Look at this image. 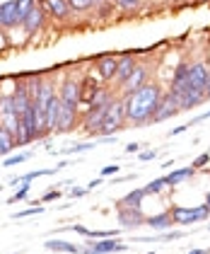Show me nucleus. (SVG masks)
Segmentation results:
<instances>
[{"instance_id": "nucleus-1", "label": "nucleus", "mask_w": 210, "mask_h": 254, "mask_svg": "<svg viewBox=\"0 0 210 254\" xmlns=\"http://www.w3.org/2000/svg\"><path fill=\"white\" fill-rule=\"evenodd\" d=\"M126 99V117L128 124L133 126H145V124H153V117L157 112V104L162 99V87L157 82H145L138 92L128 95Z\"/></svg>"}, {"instance_id": "nucleus-2", "label": "nucleus", "mask_w": 210, "mask_h": 254, "mask_svg": "<svg viewBox=\"0 0 210 254\" xmlns=\"http://www.w3.org/2000/svg\"><path fill=\"white\" fill-rule=\"evenodd\" d=\"M128 124V117H126V99H114L106 109V117H104V124L99 128V136H116L118 131H123V126Z\"/></svg>"}, {"instance_id": "nucleus-3", "label": "nucleus", "mask_w": 210, "mask_h": 254, "mask_svg": "<svg viewBox=\"0 0 210 254\" xmlns=\"http://www.w3.org/2000/svg\"><path fill=\"white\" fill-rule=\"evenodd\" d=\"M172 213L174 225H193V223H201V220H208L210 218V206H172L169 208Z\"/></svg>"}, {"instance_id": "nucleus-4", "label": "nucleus", "mask_w": 210, "mask_h": 254, "mask_svg": "<svg viewBox=\"0 0 210 254\" xmlns=\"http://www.w3.org/2000/svg\"><path fill=\"white\" fill-rule=\"evenodd\" d=\"M128 245H123L118 237H102V240H90L80 254H114V252H126Z\"/></svg>"}, {"instance_id": "nucleus-5", "label": "nucleus", "mask_w": 210, "mask_h": 254, "mask_svg": "<svg viewBox=\"0 0 210 254\" xmlns=\"http://www.w3.org/2000/svg\"><path fill=\"white\" fill-rule=\"evenodd\" d=\"M179 112H181V107H179V97L174 95L172 90H167V92H162V99H159V104H157V112H155V117H153V124L167 121V119L176 117Z\"/></svg>"}, {"instance_id": "nucleus-6", "label": "nucleus", "mask_w": 210, "mask_h": 254, "mask_svg": "<svg viewBox=\"0 0 210 254\" xmlns=\"http://www.w3.org/2000/svg\"><path fill=\"white\" fill-rule=\"evenodd\" d=\"M58 97H60V102H63L65 109H77L80 102H82V85H80V80L68 78L63 85H60Z\"/></svg>"}, {"instance_id": "nucleus-7", "label": "nucleus", "mask_w": 210, "mask_h": 254, "mask_svg": "<svg viewBox=\"0 0 210 254\" xmlns=\"http://www.w3.org/2000/svg\"><path fill=\"white\" fill-rule=\"evenodd\" d=\"M95 68H97V75L109 82V80H116V70H118V56L114 54H99L95 56Z\"/></svg>"}, {"instance_id": "nucleus-8", "label": "nucleus", "mask_w": 210, "mask_h": 254, "mask_svg": "<svg viewBox=\"0 0 210 254\" xmlns=\"http://www.w3.org/2000/svg\"><path fill=\"white\" fill-rule=\"evenodd\" d=\"M148 73H150V70H148V63H138V65H135V70H133V75L121 85V95H123V97H128V95L138 92V90L148 82Z\"/></svg>"}, {"instance_id": "nucleus-9", "label": "nucleus", "mask_w": 210, "mask_h": 254, "mask_svg": "<svg viewBox=\"0 0 210 254\" xmlns=\"http://www.w3.org/2000/svg\"><path fill=\"white\" fill-rule=\"evenodd\" d=\"M116 218H118L121 230H135L145 225V215L140 208H116Z\"/></svg>"}, {"instance_id": "nucleus-10", "label": "nucleus", "mask_w": 210, "mask_h": 254, "mask_svg": "<svg viewBox=\"0 0 210 254\" xmlns=\"http://www.w3.org/2000/svg\"><path fill=\"white\" fill-rule=\"evenodd\" d=\"M44 22H46V10L39 5V0H37V5L29 10V15H27L24 22H22V27H24L27 37H34L37 32H41V29H44Z\"/></svg>"}, {"instance_id": "nucleus-11", "label": "nucleus", "mask_w": 210, "mask_h": 254, "mask_svg": "<svg viewBox=\"0 0 210 254\" xmlns=\"http://www.w3.org/2000/svg\"><path fill=\"white\" fill-rule=\"evenodd\" d=\"M60 114H63V102L60 97H53L46 107V114H44V131L46 133H56L58 124H60Z\"/></svg>"}, {"instance_id": "nucleus-12", "label": "nucleus", "mask_w": 210, "mask_h": 254, "mask_svg": "<svg viewBox=\"0 0 210 254\" xmlns=\"http://www.w3.org/2000/svg\"><path fill=\"white\" fill-rule=\"evenodd\" d=\"M208 78H210V70L206 63H193V65H189V87L191 90H198V92L206 95Z\"/></svg>"}, {"instance_id": "nucleus-13", "label": "nucleus", "mask_w": 210, "mask_h": 254, "mask_svg": "<svg viewBox=\"0 0 210 254\" xmlns=\"http://www.w3.org/2000/svg\"><path fill=\"white\" fill-rule=\"evenodd\" d=\"M0 15H2V27H7V29L22 24L19 0H2V2H0Z\"/></svg>"}, {"instance_id": "nucleus-14", "label": "nucleus", "mask_w": 210, "mask_h": 254, "mask_svg": "<svg viewBox=\"0 0 210 254\" xmlns=\"http://www.w3.org/2000/svg\"><path fill=\"white\" fill-rule=\"evenodd\" d=\"M39 5H41V7L46 10V15L53 17V20H68V17L73 15L68 0H39Z\"/></svg>"}, {"instance_id": "nucleus-15", "label": "nucleus", "mask_w": 210, "mask_h": 254, "mask_svg": "<svg viewBox=\"0 0 210 254\" xmlns=\"http://www.w3.org/2000/svg\"><path fill=\"white\" fill-rule=\"evenodd\" d=\"M172 90L176 97H181L186 90H191L189 87V63H179L176 65V70H174V75H172Z\"/></svg>"}, {"instance_id": "nucleus-16", "label": "nucleus", "mask_w": 210, "mask_h": 254, "mask_svg": "<svg viewBox=\"0 0 210 254\" xmlns=\"http://www.w3.org/2000/svg\"><path fill=\"white\" fill-rule=\"evenodd\" d=\"M63 167H68V162L63 160V162H58L56 167H51V170H32V172H27V175H19V177H12L10 179V184L17 189V184H29V182H34V179H39V177H49V175H56V172H60Z\"/></svg>"}, {"instance_id": "nucleus-17", "label": "nucleus", "mask_w": 210, "mask_h": 254, "mask_svg": "<svg viewBox=\"0 0 210 254\" xmlns=\"http://www.w3.org/2000/svg\"><path fill=\"white\" fill-rule=\"evenodd\" d=\"M135 65H138V61H135V54H123V56H118V70H116V82H118V85H123L126 80L133 75Z\"/></svg>"}, {"instance_id": "nucleus-18", "label": "nucleus", "mask_w": 210, "mask_h": 254, "mask_svg": "<svg viewBox=\"0 0 210 254\" xmlns=\"http://www.w3.org/2000/svg\"><path fill=\"white\" fill-rule=\"evenodd\" d=\"M145 225H148L150 230H157V233H167V230H172V225H174L172 213H169V211H162V213L148 215V218H145Z\"/></svg>"}, {"instance_id": "nucleus-19", "label": "nucleus", "mask_w": 210, "mask_h": 254, "mask_svg": "<svg viewBox=\"0 0 210 254\" xmlns=\"http://www.w3.org/2000/svg\"><path fill=\"white\" fill-rule=\"evenodd\" d=\"M44 247L49 252H63V254H80V250H82V247H77L73 242H65V240H58V237H49L44 242Z\"/></svg>"}, {"instance_id": "nucleus-20", "label": "nucleus", "mask_w": 210, "mask_h": 254, "mask_svg": "<svg viewBox=\"0 0 210 254\" xmlns=\"http://www.w3.org/2000/svg\"><path fill=\"white\" fill-rule=\"evenodd\" d=\"M206 102V95L203 92H198V90H186L181 97H179V107H181V112H189V109H196L198 104H203Z\"/></svg>"}, {"instance_id": "nucleus-21", "label": "nucleus", "mask_w": 210, "mask_h": 254, "mask_svg": "<svg viewBox=\"0 0 210 254\" xmlns=\"http://www.w3.org/2000/svg\"><path fill=\"white\" fill-rule=\"evenodd\" d=\"M145 196L148 194H145V189H143V187H140V189H133V191H128V194L116 203V208H140Z\"/></svg>"}, {"instance_id": "nucleus-22", "label": "nucleus", "mask_w": 210, "mask_h": 254, "mask_svg": "<svg viewBox=\"0 0 210 254\" xmlns=\"http://www.w3.org/2000/svg\"><path fill=\"white\" fill-rule=\"evenodd\" d=\"M193 175H196V167H176L169 175H164V179H167V187H176V184L191 179Z\"/></svg>"}, {"instance_id": "nucleus-23", "label": "nucleus", "mask_w": 210, "mask_h": 254, "mask_svg": "<svg viewBox=\"0 0 210 254\" xmlns=\"http://www.w3.org/2000/svg\"><path fill=\"white\" fill-rule=\"evenodd\" d=\"M75 121H77V109H65L63 107V114H60V124H58L56 133H68L75 128Z\"/></svg>"}, {"instance_id": "nucleus-24", "label": "nucleus", "mask_w": 210, "mask_h": 254, "mask_svg": "<svg viewBox=\"0 0 210 254\" xmlns=\"http://www.w3.org/2000/svg\"><path fill=\"white\" fill-rule=\"evenodd\" d=\"M12 150H17V143H15V136L5 128H0V157H7Z\"/></svg>"}, {"instance_id": "nucleus-25", "label": "nucleus", "mask_w": 210, "mask_h": 254, "mask_svg": "<svg viewBox=\"0 0 210 254\" xmlns=\"http://www.w3.org/2000/svg\"><path fill=\"white\" fill-rule=\"evenodd\" d=\"M80 85H82V102H85V104H90V102L95 99L97 92L102 90V87L97 85L95 80H90V78H85L82 82H80Z\"/></svg>"}, {"instance_id": "nucleus-26", "label": "nucleus", "mask_w": 210, "mask_h": 254, "mask_svg": "<svg viewBox=\"0 0 210 254\" xmlns=\"http://www.w3.org/2000/svg\"><path fill=\"white\" fill-rule=\"evenodd\" d=\"M95 145H97V138H95V140H87V143H75V145L65 148V150H63V155H80V153H87V150H92Z\"/></svg>"}, {"instance_id": "nucleus-27", "label": "nucleus", "mask_w": 210, "mask_h": 254, "mask_svg": "<svg viewBox=\"0 0 210 254\" xmlns=\"http://www.w3.org/2000/svg\"><path fill=\"white\" fill-rule=\"evenodd\" d=\"M34 155V153H17V155H7L5 160H2V167H15V165H22V162H27L29 157Z\"/></svg>"}, {"instance_id": "nucleus-28", "label": "nucleus", "mask_w": 210, "mask_h": 254, "mask_svg": "<svg viewBox=\"0 0 210 254\" xmlns=\"http://www.w3.org/2000/svg\"><path fill=\"white\" fill-rule=\"evenodd\" d=\"M68 5H70V10H73V12H87V10H92V7H95V2H92V0H68Z\"/></svg>"}, {"instance_id": "nucleus-29", "label": "nucleus", "mask_w": 210, "mask_h": 254, "mask_svg": "<svg viewBox=\"0 0 210 254\" xmlns=\"http://www.w3.org/2000/svg\"><path fill=\"white\" fill-rule=\"evenodd\" d=\"M164 187H167V179L159 177V179H153V182H150L148 187H143V189H145V194H159Z\"/></svg>"}, {"instance_id": "nucleus-30", "label": "nucleus", "mask_w": 210, "mask_h": 254, "mask_svg": "<svg viewBox=\"0 0 210 254\" xmlns=\"http://www.w3.org/2000/svg\"><path fill=\"white\" fill-rule=\"evenodd\" d=\"M29 189H32L29 184H22V187H19L17 191H15V194L10 196V201H7V203H17V201H27V198H29Z\"/></svg>"}, {"instance_id": "nucleus-31", "label": "nucleus", "mask_w": 210, "mask_h": 254, "mask_svg": "<svg viewBox=\"0 0 210 254\" xmlns=\"http://www.w3.org/2000/svg\"><path fill=\"white\" fill-rule=\"evenodd\" d=\"M39 213H44V206L39 203V206H32V208H24V211H17V213H12L10 218L12 220H19V218H27V215H39Z\"/></svg>"}, {"instance_id": "nucleus-32", "label": "nucleus", "mask_w": 210, "mask_h": 254, "mask_svg": "<svg viewBox=\"0 0 210 254\" xmlns=\"http://www.w3.org/2000/svg\"><path fill=\"white\" fill-rule=\"evenodd\" d=\"M140 2H143V0H116V7L123 10V12H133V10L140 7Z\"/></svg>"}, {"instance_id": "nucleus-33", "label": "nucleus", "mask_w": 210, "mask_h": 254, "mask_svg": "<svg viewBox=\"0 0 210 254\" xmlns=\"http://www.w3.org/2000/svg\"><path fill=\"white\" fill-rule=\"evenodd\" d=\"M97 7H99V17H109V15L114 12L116 2H111V0H104V2H99Z\"/></svg>"}, {"instance_id": "nucleus-34", "label": "nucleus", "mask_w": 210, "mask_h": 254, "mask_svg": "<svg viewBox=\"0 0 210 254\" xmlns=\"http://www.w3.org/2000/svg\"><path fill=\"white\" fill-rule=\"evenodd\" d=\"M121 172V165H106V167H102V172H99V177H116Z\"/></svg>"}, {"instance_id": "nucleus-35", "label": "nucleus", "mask_w": 210, "mask_h": 254, "mask_svg": "<svg viewBox=\"0 0 210 254\" xmlns=\"http://www.w3.org/2000/svg\"><path fill=\"white\" fill-rule=\"evenodd\" d=\"M208 162H210V153H201V155H198V157H196V160L191 162V167L201 170V167H206Z\"/></svg>"}, {"instance_id": "nucleus-36", "label": "nucleus", "mask_w": 210, "mask_h": 254, "mask_svg": "<svg viewBox=\"0 0 210 254\" xmlns=\"http://www.w3.org/2000/svg\"><path fill=\"white\" fill-rule=\"evenodd\" d=\"M58 198H60V191H58V189H51V191H46V194L41 196L39 201H41V203H51V201H58Z\"/></svg>"}, {"instance_id": "nucleus-37", "label": "nucleus", "mask_w": 210, "mask_h": 254, "mask_svg": "<svg viewBox=\"0 0 210 254\" xmlns=\"http://www.w3.org/2000/svg\"><path fill=\"white\" fill-rule=\"evenodd\" d=\"M87 194H90L87 187H73V189H70V196H73V198H82V196H87Z\"/></svg>"}, {"instance_id": "nucleus-38", "label": "nucleus", "mask_w": 210, "mask_h": 254, "mask_svg": "<svg viewBox=\"0 0 210 254\" xmlns=\"http://www.w3.org/2000/svg\"><path fill=\"white\" fill-rule=\"evenodd\" d=\"M138 157H140L143 162H150V160H155V157H157V153H155V150H143Z\"/></svg>"}, {"instance_id": "nucleus-39", "label": "nucleus", "mask_w": 210, "mask_h": 254, "mask_svg": "<svg viewBox=\"0 0 210 254\" xmlns=\"http://www.w3.org/2000/svg\"><path fill=\"white\" fill-rule=\"evenodd\" d=\"M206 119H210V109L208 112H203V114H198V117H193L189 126H196V124H201V121H206Z\"/></svg>"}, {"instance_id": "nucleus-40", "label": "nucleus", "mask_w": 210, "mask_h": 254, "mask_svg": "<svg viewBox=\"0 0 210 254\" xmlns=\"http://www.w3.org/2000/svg\"><path fill=\"white\" fill-rule=\"evenodd\" d=\"M138 150H140V143H128V145L123 148L126 155H133V153H138Z\"/></svg>"}, {"instance_id": "nucleus-41", "label": "nucleus", "mask_w": 210, "mask_h": 254, "mask_svg": "<svg viewBox=\"0 0 210 254\" xmlns=\"http://www.w3.org/2000/svg\"><path fill=\"white\" fill-rule=\"evenodd\" d=\"M189 128H191L189 124H184V126H176V128H172V131H169V136H179V133H184V131H189Z\"/></svg>"}, {"instance_id": "nucleus-42", "label": "nucleus", "mask_w": 210, "mask_h": 254, "mask_svg": "<svg viewBox=\"0 0 210 254\" xmlns=\"http://www.w3.org/2000/svg\"><path fill=\"white\" fill-rule=\"evenodd\" d=\"M102 182H104V177H97V179H92V182L87 184V191H95V187H99Z\"/></svg>"}, {"instance_id": "nucleus-43", "label": "nucleus", "mask_w": 210, "mask_h": 254, "mask_svg": "<svg viewBox=\"0 0 210 254\" xmlns=\"http://www.w3.org/2000/svg\"><path fill=\"white\" fill-rule=\"evenodd\" d=\"M186 254H206V250H189Z\"/></svg>"}, {"instance_id": "nucleus-44", "label": "nucleus", "mask_w": 210, "mask_h": 254, "mask_svg": "<svg viewBox=\"0 0 210 254\" xmlns=\"http://www.w3.org/2000/svg\"><path fill=\"white\" fill-rule=\"evenodd\" d=\"M206 203H208V206H210V191H208V194H206Z\"/></svg>"}, {"instance_id": "nucleus-45", "label": "nucleus", "mask_w": 210, "mask_h": 254, "mask_svg": "<svg viewBox=\"0 0 210 254\" xmlns=\"http://www.w3.org/2000/svg\"><path fill=\"white\" fill-rule=\"evenodd\" d=\"M92 2H95V7H97V5H99V2H104V0H92Z\"/></svg>"}, {"instance_id": "nucleus-46", "label": "nucleus", "mask_w": 210, "mask_h": 254, "mask_svg": "<svg viewBox=\"0 0 210 254\" xmlns=\"http://www.w3.org/2000/svg\"><path fill=\"white\" fill-rule=\"evenodd\" d=\"M193 2H208V0H193Z\"/></svg>"}, {"instance_id": "nucleus-47", "label": "nucleus", "mask_w": 210, "mask_h": 254, "mask_svg": "<svg viewBox=\"0 0 210 254\" xmlns=\"http://www.w3.org/2000/svg\"><path fill=\"white\" fill-rule=\"evenodd\" d=\"M0 27H2V15H0Z\"/></svg>"}, {"instance_id": "nucleus-48", "label": "nucleus", "mask_w": 210, "mask_h": 254, "mask_svg": "<svg viewBox=\"0 0 210 254\" xmlns=\"http://www.w3.org/2000/svg\"><path fill=\"white\" fill-rule=\"evenodd\" d=\"M206 230H208V233H210V225H206Z\"/></svg>"}, {"instance_id": "nucleus-49", "label": "nucleus", "mask_w": 210, "mask_h": 254, "mask_svg": "<svg viewBox=\"0 0 210 254\" xmlns=\"http://www.w3.org/2000/svg\"><path fill=\"white\" fill-rule=\"evenodd\" d=\"M206 254H210V247H208V250H206Z\"/></svg>"}, {"instance_id": "nucleus-50", "label": "nucleus", "mask_w": 210, "mask_h": 254, "mask_svg": "<svg viewBox=\"0 0 210 254\" xmlns=\"http://www.w3.org/2000/svg\"><path fill=\"white\" fill-rule=\"evenodd\" d=\"M145 254H155V252H145Z\"/></svg>"}, {"instance_id": "nucleus-51", "label": "nucleus", "mask_w": 210, "mask_h": 254, "mask_svg": "<svg viewBox=\"0 0 210 254\" xmlns=\"http://www.w3.org/2000/svg\"><path fill=\"white\" fill-rule=\"evenodd\" d=\"M0 128H2V124H0Z\"/></svg>"}, {"instance_id": "nucleus-52", "label": "nucleus", "mask_w": 210, "mask_h": 254, "mask_svg": "<svg viewBox=\"0 0 210 254\" xmlns=\"http://www.w3.org/2000/svg\"><path fill=\"white\" fill-rule=\"evenodd\" d=\"M111 2H116V0H111Z\"/></svg>"}, {"instance_id": "nucleus-53", "label": "nucleus", "mask_w": 210, "mask_h": 254, "mask_svg": "<svg viewBox=\"0 0 210 254\" xmlns=\"http://www.w3.org/2000/svg\"><path fill=\"white\" fill-rule=\"evenodd\" d=\"M15 254H17V252H15Z\"/></svg>"}]
</instances>
